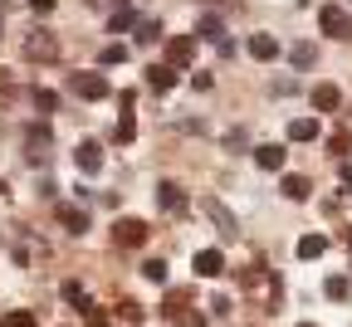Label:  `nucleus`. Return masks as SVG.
<instances>
[{
	"label": "nucleus",
	"mask_w": 352,
	"mask_h": 327,
	"mask_svg": "<svg viewBox=\"0 0 352 327\" xmlns=\"http://www.w3.org/2000/svg\"><path fill=\"white\" fill-rule=\"evenodd\" d=\"M59 225L69 229V235H83V229H88V215H83L78 205H59Z\"/></svg>",
	"instance_id": "19"
},
{
	"label": "nucleus",
	"mask_w": 352,
	"mask_h": 327,
	"mask_svg": "<svg viewBox=\"0 0 352 327\" xmlns=\"http://www.w3.org/2000/svg\"><path fill=\"white\" fill-rule=\"evenodd\" d=\"M308 98H314V108H318V113H333V108L342 103V93H338L333 83H318L314 93H308Z\"/></svg>",
	"instance_id": "15"
},
{
	"label": "nucleus",
	"mask_w": 352,
	"mask_h": 327,
	"mask_svg": "<svg viewBox=\"0 0 352 327\" xmlns=\"http://www.w3.org/2000/svg\"><path fill=\"white\" fill-rule=\"evenodd\" d=\"M314 59H318V49H314L308 39H298L294 49H289V64H294V69H314Z\"/></svg>",
	"instance_id": "21"
},
{
	"label": "nucleus",
	"mask_w": 352,
	"mask_h": 327,
	"mask_svg": "<svg viewBox=\"0 0 352 327\" xmlns=\"http://www.w3.org/2000/svg\"><path fill=\"white\" fill-rule=\"evenodd\" d=\"M201 210H206V215L215 220V229H220V235H226V240H235V235H240V220H235V215H230L226 205H220L215 196H201Z\"/></svg>",
	"instance_id": "7"
},
{
	"label": "nucleus",
	"mask_w": 352,
	"mask_h": 327,
	"mask_svg": "<svg viewBox=\"0 0 352 327\" xmlns=\"http://www.w3.org/2000/svg\"><path fill=\"white\" fill-rule=\"evenodd\" d=\"M318 137V117H294L289 122V142H314Z\"/></svg>",
	"instance_id": "18"
},
{
	"label": "nucleus",
	"mask_w": 352,
	"mask_h": 327,
	"mask_svg": "<svg viewBox=\"0 0 352 327\" xmlns=\"http://www.w3.org/2000/svg\"><path fill=\"white\" fill-rule=\"evenodd\" d=\"M250 54H254L259 64L279 59V39H274V34H250Z\"/></svg>",
	"instance_id": "14"
},
{
	"label": "nucleus",
	"mask_w": 352,
	"mask_h": 327,
	"mask_svg": "<svg viewBox=\"0 0 352 327\" xmlns=\"http://www.w3.org/2000/svg\"><path fill=\"white\" fill-rule=\"evenodd\" d=\"M196 34H206V39H215V44H226V20H220V15H201Z\"/></svg>",
	"instance_id": "22"
},
{
	"label": "nucleus",
	"mask_w": 352,
	"mask_h": 327,
	"mask_svg": "<svg viewBox=\"0 0 352 327\" xmlns=\"http://www.w3.org/2000/svg\"><path fill=\"white\" fill-rule=\"evenodd\" d=\"M0 327H39V317H34V313H25V308H15V313L0 317Z\"/></svg>",
	"instance_id": "27"
},
{
	"label": "nucleus",
	"mask_w": 352,
	"mask_h": 327,
	"mask_svg": "<svg viewBox=\"0 0 352 327\" xmlns=\"http://www.w3.org/2000/svg\"><path fill=\"white\" fill-rule=\"evenodd\" d=\"M147 83H152L157 93H171V88H176V69H171V64H152V69H147Z\"/></svg>",
	"instance_id": "16"
},
{
	"label": "nucleus",
	"mask_w": 352,
	"mask_h": 327,
	"mask_svg": "<svg viewBox=\"0 0 352 327\" xmlns=\"http://www.w3.org/2000/svg\"><path fill=\"white\" fill-rule=\"evenodd\" d=\"M147 220H138V215H122L118 225H113V245H122V249H142L147 245Z\"/></svg>",
	"instance_id": "2"
},
{
	"label": "nucleus",
	"mask_w": 352,
	"mask_h": 327,
	"mask_svg": "<svg viewBox=\"0 0 352 327\" xmlns=\"http://www.w3.org/2000/svg\"><path fill=\"white\" fill-rule=\"evenodd\" d=\"M347 245H352V229H347Z\"/></svg>",
	"instance_id": "38"
},
{
	"label": "nucleus",
	"mask_w": 352,
	"mask_h": 327,
	"mask_svg": "<svg viewBox=\"0 0 352 327\" xmlns=\"http://www.w3.org/2000/svg\"><path fill=\"white\" fill-rule=\"evenodd\" d=\"M196 273L201 278H220V273H226V254H220V249H201L196 254Z\"/></svg>",
	"instance_id": "13"
},
{
	"label": "nucleus",
	"mask_w": 352,
	"mask_h": 327,
	"mask_svg": "<svg viewBox=\"0 0 352 327\" xmlns=\"http://www.w3.org/2000/svg\"><path fill=\"white\" fill-rule=\"evenodd\" d=\"M50 147H54V137H50V127H44V122L25 127V161L44 166V161H50Z\"/></svg>",
	"instance_id": "3"
},
{
	"label": "nucleus",
	"mask_w": 352,
	"mask_h": 327,
	"mask_svg": "<svg viewBox=\"0 0 352 327\" xmlns=\"http://www.w3.org/2000/svg\"><path fill=\"white\" fill-rule=\"evenodd\" d=\"M142 273L152 278V284H166V259H147V264H142Z\"/></svg>",
	"instance_id": "30"
},
{
	"label": "nucleus",
	"mask_w": 352,
	"mask_h": 327,
	"mask_svg": "<svg viewBox=\"0 0 352 327\" xmlns=\"http://www.w3.org/2000/svg\"><path fill=\"white\" fill-rule=\"evenodd\" d=\"M64 298H69V303H78V308H83V313H88V293H83V289H78V284H64Z\"/></svg>",
	"instance_id": "32"
},
{
	"label": "nucleus",
	"mask_w": 352,
	"mask_h": 327,
	"mask_svg": "<svg viewBox=\"0 0 352 327\" xmlns=\"http://www.w3.org/2000/svg\"><path fill=\"white\" fill-rule=\"evenodd\" d=\"M30 5H34L39 15H50V10H54V0H30Z\"/></svg>",
	"instance_id": "35"
},
{
	"label": "nucleus",
	"mask_w": 352,
	"mask_h": 327,
	"mask_svg": "<svg viewBox=\"0 0 352 327\" xmlns=\"http://www.w3.org/2000/svg\"><path fill=\"white\" fill-rule=\"evenodd\" d=\"M279 191H284L289 201H308V191H314V181H308V176H284V181H279Z\"/></svg>",
	"instance_id": "20"
},
{
	"label": "nucleus",
	"mask_w": 352,
	"mask_h": 327,
	"mask_svg": "<svg viewBox=\"0 0 352 327\" xmlns=\"http://www.w3.org/2000/svg\"><path fill=\"white\" fill-rule=\"evenodd\" d=\"M323 249H328L323 235H303V240H298V259H323Z\"/></svg>",
	"instance_id": "23"
},
{
	"label": "nucleus",
	"mask_w": 352,
	"mask_h": 327,
	"mask_svg": "<svg viewBox=\"0 0 352 327\" xmlns=\"http://www.w3.org/2000/svg\"><path fill=\"white\" fill-rule=\"evenodd\" d=\"M323 293H328L333 303H342V298L352 293V278H347V273H333V278H328V284H323Z\"/></svg>",
	"instance_id": "24"
},
{
	"label": "nucleus",
	"mask_w": 352,
	"mask_h": 327,
	"mask_svg": "<svg viewBox=\"0 0 352 327\" xmlns=\"http://www.w3.org/2000/svg\"><path fill=\"white\" fill-rule=\"evenodd\" d=\"M298 327H318V322H298Z\"/></svg>",
	"instance_id": "37"
},
{
	"label": "nucleus",
	"mask_w": 352,
	"mask_h": 327,
	"mask_svg": "<svg viewBox=\"0 0 352 327\" xmlns=\"http://www.w3.org/2000/svg\"><path fill=\"white\" fill-rule=\"evenodd\" d=\"M118 5H127V0H118Z\"/></svg>",
	"instance_id": "39"
},
{
	"label": "nucleus",
	"mask_w": 352,
	"mask_h": 327,
	"mask_svg": "<svg viewBox=\"0 0 352 327\" xmlns=\"http://www.w3.org/2000/svg\"><path fill=\"white\" fill-rule=\"evenodd\" d=\"M318 25H323V34H333V39H352V15H347L342 5H323V10H318Z\"/></svg>",
	"instance_id": "5"
},
{
	"label": "nucleus",
	"mask_w": 352,
	"mask_h": 327,
	"mask_svg": "<svg viewBox=\"0 0 352 327\" xmlns=\"http://www.w3.org/2000/svg\"><path fill=\"white\" fill-rule=\"evenodd\" d=\"M74 161H78L83 176H98V171H103V147H98V142H78V147H74Z\"/></svg>",
	"instance_id": "10"
},
{
	"label": "nucleus",
	"mask_w": 352,
	"mask_h": 327,
	"mask_svg": "<svg viewBox=\"0 0 352 327\" xmlns=\"http://www.w3.org/2000/svg\"><path fill=\"white\" fill-rule=\"evenodd\" d=\"M157 34H162V25H157V20H138V44H152Z\"/></svg>",
	"instance_id": "31"
},
{
	"label": "nucleus",
	"mask_w": 352,
	"mask_h": 327,
	"mask_svg": "<svg viewBox=\"0 0 352 327\" xmlns=\"http://www.w3.org/2000/svg\"><path fill=\"white\" fill-rule=\"evenodd\" d=\"M132 137H138V122H132V113H122V117H118V132H113V142H122V147H127Z\"/></svg>",
	"instance_id": "28"
},
{
	"label": "nucleus",
	"mask_w": 352,
	"mask_h": 327,
	"mask_svg": "<svg viewBox=\"0 0 352 327\" xmlns=\"http://www.w3.org/2000/svg\"><path fill=\"white\" fill-rule=\"evenodd\" d=\"M88 327H108V317H103V308H88Z\"/></svg>",
	"instance_id": "34"
},
{
	"label": "nucleus",
	"mask_w": 352,
	"mask_h": 327,
	"mask_svg": "<svg viewBox=\"0 0 352 327\" xmlns=\"http://www.w3.org/2000/svg\"><path fill=\"white\" fill-rule=\"evenodd\" d=\"M20 54H25L30 64H54V59H59V34L44 30V25H30V34H25V44H20Z\"/></svg>",
	"instance_id": "1"
},
{
	"label": "nucleus",
	"mask_w": 352,
	"mask_h": 327,
	"mask_svg": "<svg viewBox=\"0 0 352 327\" xmlns=\"http://www.w3.org/2000/svg\"><path fill=\"white\" fill-rule=\"evenodd\" d=\"M166 317H171L176 327H206V317L191 313V298H186V293H166Z\"/></svg>",
	"instance_id": "6"
},
{
	"label": "nucleus",
	"mask_w": 352,
	"mask_h": 327,
	"mask_svg": "<svg viewBox=\"0 0 352 327\" xmlns=\"http://www.w3.org/2000/svg\"><path fill=\"white\" fill-rule=\"evenodd\" d=\"M191 59H196V39H191V34H176V39L166 44V64H171V69H186Z\"/></svg>",
	"instance_id": "11"
},
{
	"label": "nucleus",
	"mask_w": 352,
	"mask_h": 327,
	"mask_svg": "<svg viewBox=\"0 0 352 327\" xmlns=\"http://www.w3.org/2000/svg\"><path fill=\"white\" fill-rule=\"evenodd\" d=\"M69 88H74V98H83V103L108 98V78H103V74H74V78H69Z\"/></svg>",
	"instance_id": "4"
},
{
	"label": "nucleus",
	"mask_w": 352,
	"mask_h": 327,
	"mask_svg": "<svg viewBox=\"0 0 352 327\" xmlns=\"http://www.w3.org/2000/svg\"><path fill=\"white\" fill-rule=\"evenodd\" d=\"M10 254H15V264H39V259H50V249H44L34 235H15V240H10Z\"/></svg>",
	"instance_id": "9"
},
{
	"label": "nucleus",
	"mask_w": 352,
	"mask_h": 327,
	"mask_svg": "<svg viewBox=\"0 0 352 327\" xmlns=\"http://www.w3.org/2000/svg\"><path fill=\"white\" fill-rule=\"evenodd\" d=\"M132 25H138V15H132V10L122 5V10H118V15L108 20V34H122V30H132Z\"/></svg>",
	"instance_id": "29"
},
{
	"label": "nucleus",
	"mask_w": 352,
	"mask_h": 327,
	"mask_svg": "<svg viewBox=\"0 0 352 327\" xmlns=\"http://www.w3.org/2000/svg\"><path fill=\"white\" fill-rule=\"evenodd\" d=\"M122 59H127L122 44H108V49H103V64H122Z\"/></svg>",
	"instance_id": "33"
},
{
	"label": "nucleus",
	"mask_w": 352,
	"mask_h": 327,
	"mask_svg": "<svg viewBox=\"0 0 352 327\" xmlns=\"http://www.w3.org/2000/svg\"><path fill=\"white\" fill-rule=\"evenodd\" d=\"M245 289H250L254 298H264V303H274V298H279V284H274V273H270V269H245Z\"/></svg>",
	"instance_id": "8"
},
{
	"label": "nucleus",
	"mask_w": 352,
	"mask_h": 327,
	"mask_svg": "<svg viewBox=\"0 0 352 327\" xmlns=\"http://www.w3.org/2000/svg\"><path fill=\"white\" fill-rule=\"evenodd\" d=\"M157 205H162L166 215H182V210H186V191H182L176 181H162V185H157Z\"/></svg>",
	"instance_id": "12"
},
{
	"label": "nucleus",
	"mask_w": 352,
	"mask_h": 327,
	"mask_svg": "<svg viewBox=\"0 0 352 327\" xmlns=\"http://www.w3.org/2000/svg\"><path fill=\"white\" fill-rule=\"evenodd\" d=\"M30 98H34V108H39V113H59V93H50V88H34Z\"/></svg>",
	"instance_id": "26"
},
{
	"label": "nucleus",
	"mask_w": 352,
	"mask_h": 327,
	"mask_svg": "<svg viewBox=\"0 0 352 327\" xmlns=\"http://www.w3.org/2000/svg\"><path fill=\"white\" fill-rule=\"evenodd\" d=\"M342 181H347V191H352V166H347V171H342Z\"/></svg>",
	"instance_id": "36"
},
{
	"label": "nucleus",
	"mask_w": 352,
	"mask_h": 327,
	"mask_svg": "<svg viewBox=\"0 0 352 327\" xmlns=\"http://www.w3.org/2000/svg\"><path fill=\"white\" fill-rule=\"evenodd\" d=\"M254 161H259L264 171H279V166H284V147H279V142H264V147H254Z\"/></svg>",
	"instance_id": "17"
},
{
	"label": "nucleus",
	"mask_w": 352,
	"mask_h": 327,
	"mask_svg": "<svg viewBox=\"0 0 352 327\" xmlns=\"http://www.w3.org/2000/svg\"><path fill=\"white\" fill-rule=\"evenodd\" d=\"M118 322H127V327H138V322H142V303H132V298H122V303H118Z\"/></svg>",
	"instance_id": "25"
}]
</instances>
